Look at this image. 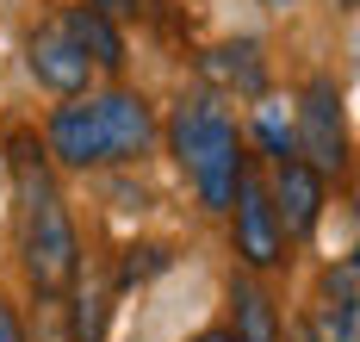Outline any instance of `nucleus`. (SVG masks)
I'll use <instances>...</instances> for the list:
<instances>
[{"label":"nucleus","instance_id":"obj_1","mask_svg":"<svg viewBox=\"0 0 360 342\" xmlns=\"http://www.w3.org/2000/svg\"><path fill=\"white\" fill-rule=\"evenodd\" d=\"M44 137L63 168H118V162H143L162 125L143 94L106 87V94H75L69 106H56Z\"/></svg>","mask_w":360,"mask_h":342},{"label":"nucleus","instance_id":"obj_2","mask_svg":"<svg viewBox=\"0 0 360 342\" xmlns=\"http://www.w3.org/2000/svg\"><path fill=\"white\" fill-rule=\"evenodd\" d=\"M13 199H19V267L32 280V293L63 299L81 280V236H75V218L44 168V156L25 137L13 144Z\"/></svg>","mask_w":360,"mask_h":342},{"label":"nucleus","instance_id":"obj_3","mask_svg":"<svg viewBox=\"0 0 360 342\" xmlns=\"http://www.w3.org/2000/svg\"><path fill=\"white\" fill-rule=\"evenodd\" d=\"M168 150L186 168L199 205L205 212H230V193H236V175L249 168V150H243V131L217 113L205 94H193V100L174 106V118H168Z\"/></svg>","mask_w":360,"mask_h":342},{"label":"nucleus","instance_id":"obj_4","mask_svg":"<svg viewBox=\"0 0 360 342\" xmlns=\"http://www.w3.org/2000/svg\"><path fill=\"white\" fill-rule=\"evenodd\" d=\"M292 156L311 162L317 175H342L348 168V113H342V87L329 75L304 81L298 113H292Z\"/></svg>","mask_w":360,"mask_h":342},{"label":"nucleus","instance_id":"obj_5","mask_svg":"<svg viewBox=\"0 0 360 342\" xmlns=\"http://www.w3.org/2000/svg\"><path fill=\"white\" fill-rule=\"evenodd\" d=\"M230 218H236V255L243 267L267 274V267L286 262V230H280V212H274V193L255 175V162L236 175V193H230Z\"/></svg>","mask_w":360,"mask_h":342},{"label":"nucleus","instance_id":"obj_6","mask_svg":"<svg viewBox=\"0 0 360 342\" xmlns=\"http://www.w3.org/2000/svg\"><path fill=\"white\" fill-rule=\"evenodd\" d=\"M25 69H32L37 87H50V94H87V81H94V63H87V50L69 38V25L63 19H50V25H37L32 44H25Z\"/></svg>","mask_w":360,"mask_h":342},{"label":"nucleus","instance_id":"obj_7","mask_svg":"<svg viewBox=\"0 0 360 342\" xmlns=\"http://www.w3.org/2000/svg\"><path fill=\"white\" fill-rule=\"evenodd\" d=\"M323 175L311 168V162H298V156H280L274 162V212H280V230H286V243H304L317 218H323Z\"/></svg>","mask_w":360,"mask_h":342},{"label":"nucleus","instance_id":"obj_8","mask_svg":"<svg viewBox=\"0 0 360 342\" xmlns=\"http://www.w3.org/2000/svg\"><path fill=\"white\" fill-rule=\"evenodd\" d=\"M311 336L317 342H360V267L335 262L323 274V293L311 311Z\"/></svg>","mask_w":360,"mask_h":342},{"label":"nucleus","instance_id":"obj_9","mask_svg":"<svg viewBox=\"0 0 360 342\" xmlns=\"http://www.w3.org/2000/svg\"><path fill=\"white\" fill-rule=\"evenodd\" d=\"M199 75L224 87V94H243V100H261L267 94V56L255 38H230V44H212L199 56Z\"/></svg>","mask_w":360,"mask_h":342},{"label":"nucleus","instance_id":"obj_10","mask_svg":"<svg viewBox=\"0 0 360 342\" xmlns=\"http://www.w3.org/2000/svg\"><path fill=\"white\" fill-rule=\"evenodd\" d=\"M63 25H69V38L87 50V63H94V69H106V75H118V69H124V38H118V19L94 13V6H69V13H63Z\"/></svg>","mask_w":360,"mask_h":342},{"label":"nucleus","instance_id":"obj_11","mask_svg":"<svg viewBox=\"0 0 360 342\" xmlns=\"http://www.w3.org/2000/svg\"><path fill=\"white\" fill-rule=\"evenodd\" d=\"M230 311H236V324H230L236 342H286L280 311H274V299H267L255 280H236V286H230Z\"/></svg>","mask_w":360,"mask_h":342},{"label":"nucleus","instance_id":"obj_12","mask_svg":"<svg viewBox=\"0 0 360 342\" xmlns=\"http://www.w3.org/2000/svg\"><path fill=\"white\" fill-rule=\"evenodd\" d=\"M255 131H261V144H267V156L280 162V156H292V118L280 113V100H267L261 94V118H255Z\"/></svg>","mask_w":360,"mask_h":342},{"label":"nucleus","instance_id":"obj_13","mask_svg":"<svg viewBox=\"0 0 360 342\" xmlns=\"http://www.w3.org/2000/svg\"><path fill=\"white\" fill-rule=\"evenodd\" d=\"M94 13H106V19H137L143 13V0H87Z\"/></svg>","mask_w":360,"mask_h":342},{"label":"nucleus","instance_id":"obj_14","mask_svg":"<svg viewBox=\"0 0 360 342\" xmlns=\"http://www.w3.org/2000/svg\"><path fill=\"white\" fill-rule=\"evenodd\" d=\"M0 342H25V324H19V311L0 299Z\"/></svg>","mask_w":360,"mask_h":342},{"label":"nucleus","instance_id":"obj_15","mask_svg":"<svg viewBox=\"0 0 360 342\" xmlns=\"http://www.w3.org/2000/svg\"><path fill=\"white\" fill-rule=\"evenodd\" d=\"M193 342H236V336H230V330H199Z\"/></svg>","mask_w":360,"mask_h":342},{"label":"nucleus","instance_id":"obj_16","mask_svg":"<svg viewBox=\"0 0 360 342\" xmlns=\"http://www.w3.org/2000/svg\"><path fill=\"white\" fill-rule=\"evenodd\" d=\"M261 6H267V13H292L298 0H261Z\"/></svg>","mask_w":360,"mask_h":342},{"label":"nucleus","instance_id":"obj_17","mask_svg":"<svg viewBox=\"0 0 360 342\" xmlns=\"http://www.w3.org/2000/svg\"><path fill=\"white\" fill-rule=\"evenodd\" d=\"M292 342H317V336H311V330H298V336H292Z\"/></svg>","mask_w":360,"mask_h":342}]
</instances>
